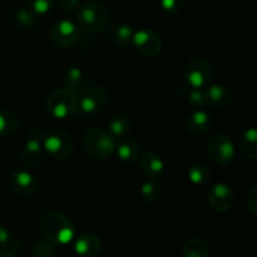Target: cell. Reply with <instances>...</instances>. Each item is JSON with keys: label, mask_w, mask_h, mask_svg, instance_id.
Here are the masks:
<instances>
[{"label": "cell", "mask_w": 257, "mask_h": 257, "mask_svg": "<svg viewBox=\"0 0 257 257\" xmlns=\"http://www.w3.org/2000/svg\"><path fill=\"white\" fill-rule=\"evenodd\" d=\"M40 227L45 237L52 243L58 245H67L72 242L75 235L74 225L70 218L64 213L55 211L48 212L43 217Z\"/></svg>", "instance_id": "1"}, {"label": "cell", "mask_w": 257, "mask_h": 257, "mask_svg": "<svg viewBox=\"0 0 257 257\" xmlns=\"http://www.w3.org/2000/svg\"><path fill=\"white\" fill-rule=\"evenodd\" d=\"M109 12L99 2H90L77 9V27L84 33L95 34L107 28Z\"/></svg>", "instance_id": "2"}, {"label": "cell", "mask_w": 257, "mask_h": 257, "mask_svg": "<svg viewBox=\"0 0 257 257\" xmlns=\"http://www.w3.org/2000/svg\"><path fill=\"white\" fill-rule=\"evenodd\" d=\"M117 141L102 128H90L85 132L83 143L88 155L97 160H105L114 153Z\"/></svg>", "instance_id": "3"}, {"label": "cell", "mask_w": 257, "mask_h": 257, "mask_svg": "<svg viewBox=\"0 0 257 257\" xmlns=\"http://www.w3.org/2000/svg\"><path fill=\"white\" fill-rule=\"evenodd\" d=\"M78 100L79 97L77 93L67 88H60L54 90L47 98L45 107L53 117L58 119H65L78 112Z\"/></svg>", "instance_id": "4"}, {"label": "cell", "mask_w": 257, "mask_h": 257, "mask_svg": "<svg viewBox=\"0 0 257 257\" xmlns=\"http://www.w3.org/2000/svg\"><path fill=\"white\" fill-rule=\"evenodd\" d=\"M43 148L55 160H65L73 152V141L65 131L53 128L43 133Z\"/></svg>", "instance_id": "5"}, {"label": "cell", "mask_w": 257, "mask_h": 257, "mask_svg": "<svg viewBox=\"0 0 257 257\" xmlns=\"http://www.w3.org/2000/svg\"><path fill=\"white\" fill-rule=\"evenodd\" d=\"M186 85L196 89H205L213 78V68L205 58H195L186 65L183 72Z\"/></svg>", "instance_id": "6"}, {"label": "cell", "mask_w": 257, "mask_h": 257, "mask_svg": "<svg viewBox=\"0 0 257 257\" xmlns=\"http://www.w3.org/2000/svg\"><path fill=\"white\" fill-rule=\"evenodd\" d=\"M207 153L211 160L220 166L228 165L233 160L236 153L235 143L231 137L225 133H216L208 140Z\"/></svg>", "instance_id": "7"}, {"label": "cell", "mask_w": 257, "mask_h": 257, "mask_svg": "<svg viewBox=\"0 0 257 257\" xmlns=\"http://www.w3.org/2000/svg\"><path fill=\"white\" fill-rule=\"evenodd\" d=\"M108 100H109V94L104 88L100 85H95V87L90 85L84 92H82V95L78 100V110L84 114H98L104 110Z\"/></svg>", "instance_id": "8"}, {"label": "cell", "mask_w": 257, "mask_h": 257, "mask_svg": "<svg viewBox=\"0 0 257 257\" xmlns=\"http://www.w3.org/2000/svg\"><path fill=\"white\" fill-rule=\"evenodd\" d=\"M132 45L143 57L153 58L162 50L163 43L160 34L151 29H140L133 33Z\"/></svg>", "instance_id": "9"}, {"label": "cell", "mask_w": 257, "mask_h": 257, "mask_svg": "<svg viewBox=\"0 0 257 257\" xmlns=\"http://www.w3.org/2000/svg\"><path fill=\"white\" fill-rule=\"evenodd\" d=\"M207 201L210 207L218 213L231 211L235 205V195L226 183H215L207 191Z\"/></svg>", "instance_id": "10"}, {"label": "cell", "mask_w": 257, "mask_h": 257, "mask_svg": "<svg viewBox=\"0 0 257 257\" xmlns=\"http://www.w3.org/2000/svg\"><path fill=\"white\" fill-rule=\"evenodd\" d=\"M43 133L39 128H33L22 151V162L25 167H35L42 160Z\"/></svg>", "instance_id": "11"}, {"label": "cell", "mask_w": 257, "mask_h": 257, "mask_svg": "<svg viewBox=\"0 0 257 257\" xmlns=\"http://www.w3.org/2000/svg\"><path fill=\"white\" fill-rule=\"evenodd\" d=\"M78 32L77 24L70 20H60L55 23L50 29V40L59 48H69L77 42Z\"/></svg>", "instance_id": "12"}, {"label": "cell", "mask_w": 257, "mask_h": 257, "mask_svg": "<svg viewBox=\"0 0 257 257\" xmlns=\"http://www.w3.org/2000/svg\"><path fill=\"white\" fill-rule=\"evenodd\" d=\"M206 104L215 109L227 108L232 102V92L223 84H208L203 89Z\"/></svg>", "instance_id": "13"}, {"label": "cell", "mask_w": 257, "mask_h": 257, "mask_svg": "<svg viewBox=\"0 0 257 257\" xmlns=\"http://www.w3.org/2000/svg\"><path fill=\"white\" fill-rule=\"evenodd\" d=\"M13 191L20 196H32L38 191V180L32 172L27 170L14 171L10 177Z\"/></svg>", "instance_id": "14"}, {"label": "cell", "mask_w": 257, "mask_h": 257, "mask_svg": "<svg viewBox=\"0 0 257 257\" xmlns=\"http://www.w3.org/2000/svg\"><path fill=\"white\" fill-rule=\"evenodd\" d=\"M63 84L67 89L78 93L84 92L90 87V79L87 73L78 67H69L63 73Z\"/></svg>", "instance_id": "15"}, {"label": "cell", "mask_w": 257, "mask_h": 257, "mask_svg": "<svg viewBox=\"0 0 257 257\" xmlns=\"http://www.w3.org/2000/svg\"><path fill=\"white\" fill-rule=\"evenodd\" d=\"M74 250L82 257H95L102 251V241L93 233H83L75 238Z\"/></svg>", "instance_id": "16"}, {"label": "cell", "mask_w": 257, "mask_h": 257, "mask_svg": "<svg viewBox=\"0 0 257 257\" xmlns=\"http://www.w3.org/2000/svg\"><path fill=\"white\" fill-rule=\"evenodd\" d=\"M212 118L207 112L202 109H196L186 119V130L195 136L207 133L212 128Z\"/></svg>", "instance_id": "17"}, {"label": "cell", "mask_w": 257, "mask_h": 257, "mask_svg": "<svg viewBox=\"0 0 257 257\" xmlns=\"http://www.w3.org/2000/svg\"><path fill=\"white\" fill-rule=\"evenodd\" d=\"M166 163L160 153L148 151L141 158V170L148 178H157L165 171Z\"/></svg>", "instance_id": "18"}, {"label": "cell", "mask_w": 257, "mask_h": 257, "mask_svg": "<svg viewBox=\"0 0 257 257\" xmlns=\"http://www.w3.org/2000/svg\"><path fill=\"white\" fill-rule=\"evenodd\" d=\"M115 155L125 163H133L140 158V145L132 138H120L115 142Z\"/></svg>", "instance_id": "19"}, {"label": "cell", "mask_w": 257, "mask_h": 257, "mask_svg": "<svg viewBox=\"0 0 257 257\" xmlns=\"http://www.w3.org/2000/svg\"><path fill=\"white\" fill-rule=\"evenodd\" d=\"M238 150L247 160H255L257 157V132L255 128H247L241 135L238 140Z\"/></svg>", "instance_id": "20"}, {"label": "cell", "mask_w": 257, "mask_h": 257, "mask_svg": "<svg viewBox=\"0 0 257 257\" xmlns=\"http://www.w3.org/2000/svg\"><path fill=\"white\" fill-rule=\"evenodd\" d=\"M131 127V120L130 118L125 117V115H115L112 117L108 122V128L107 132L114 138L115 141L120 140V138L127 137V135L130 133Z\"/></svg>", "instance_id": "21"}, {"label": "cell", "mask_w": 257, "mask_h": 257, "mask_svg": "<svg viewBox=\"0 0 257 257\" xmlns=\"http://www.w3.org/2000/svg\"><path fill=\"white\" fill-rule=\"evenodd\" d=\"M133 29L131 25L125 24V23H119L113 27L112 32H110V39L113 40L115 45L120 48H128L132 45V37H133Z\"/></svg>", "instance_id": "22"}, {"label": "cell", "mask_w": 257, "mask_h": 257, "mask_svg": "<svg viewBox=\"0 0 257 257\" xmlns=\"http://www.w3.org/2000/svg\"><path fill=\"white\" fill-rule=\"evenodd\" d=\"M187 176L193 185L205 186L211 181V171L203 163L196 162L188 167Z\"/></svg>", "instance_id": "23"}, {"label": "cell", "mask_w": 257, "mask_h": 257, "mask_svg": "<svg viewBox=\"0 0 257 257\" xmlns=\"http://www.w3.org/2000/svg\"><path fill=\"white\" fill-rule=\"evenodd\" d=\"M182 257H210L207 243L202 238H191L183 246Z\"/></svg>", "instance_id": "24"}, {"label": "cell", "mask_w": 257, "mask_h": 257, "mask_svg": "<svg viewBox=\"0 0 257 257\" xmlns=\"http://www.w3.org/2000/svg\"><path fill=\"white\" fill-rule=\"evenodd\" d=\"M180 93L182 98H185L186 103L193 109H201L203 105H206L203 89H196V88H191L188 85H183L181 87Z\"/></svg>", "instance_id": "25"}, {"label": "cell", "mask_w": 257, "mask_h": 257, "mask_svg": "<svg viewBox=\"0 0 257 257\" xmlns=\"http://www.w3.org/2000/svg\"><path fill=\"white\" fill-rule=\"evenodd\" d=\"M161 193H162V188L156 178H148L141 186V196L147 203L157 202L161 197Z\"/></svg>", "instance_id": "26"}, {"label": "cell", "mask_w": 257, "mask_h": 257, "mask_svg": "<svg viewBox=\"0 0 257 257\" xmlns=\"http://www.w3.org/2000/svg\"><path fill=\"white\" fill-rule=\"evenodd\" d=\"M13 19L18 27L23 28V29H33L38 25V15L30 12L29 9L25 8H19V9L14 10L13 14Z\"/></svg>", "instance_id": "27"}, {"label": "cell", "mask_w": 257, "mask_h": 257, "mask_svg": "<svg viewBox=\"0 0 257 257\" xmlns=\"http://www.w3.org/2000/svg\"><path fill=\"white\" fill-rule=\"evenodd\" d=\"M19 125L17 114L10 109H0V136H10Z\"/></svg>", "instance_id": "28"}, {"label": "cell", "mask_w": 257, "mask_h": 257, "mask_svg": "<svg viewBox=\"0 0 257 257\" xmlns=\"http://www.w3.org/2000/svg\"><path fill=\"white\" fill-rule=\"evenodd\" d=\"M19 248L20 242L18 241V238L13 235L12 231L0 226V250H8L14 252L15 250H19Z\"/></svg>", "instance_id": "29"}, {"label": "cell", "mask_w": 257, "mask_h": 257, "mask_svg": "<svg viewBox=\"0 0 257 257\" xmlns=\"http://www.w3.org/2000/svg\"><path fill=\"white\" fill-rule=\"evenodd\" d=\"M54 0H27V8L35 15L47 14L52 9Z\"/></svg>", "instance_id": "30"}, {"label": "cell", "mask_w": 257, "mask_h": 257, "mask_svg": "<svg viewBox=\"0 0 257 257\" xmlns=\"http://www.w3.org/2000/svg\"><path fill=\"white\" fill-rule=\"evenodd\" d=\"M54 253V246L49 242L39 241L33 247V256L35 257H52Z\"/></svg>", "instance_id": "31"}, {"label": "cell", "mask_w": 257, "mask_h": 257, "mask_svg": "<svg viewBox=\"0 0 257 257\" xmlns=\"http://www.w3.org/2000/svg\"><path fill=\"white\" fill-rule=\"evenodd\" d=\"M186 0H161L162 9L168 14H176L185 7Z\"/></svg>", "instance_id": "32"}, {"label": "cell", "mask_w": 257, "mask_h": 257, "mask_svg": "<svg viewBox=\"0 0 257 257\" xmlns=\"http://www.w3.org/2000/svg\"><path fill=\"white\" fill-rule=\"evenodd\" d=\"M246 203H247L248 210L251 211L252 215H256L257 213V187L256 185H253L251 187L250 192L247 193V200H246Z\"/></svg>", "instance_id": "33"}, {"label": "cell", "mask_w": 257, "mask_h": 257, "mask_svg": "<svg viewBox=\"0 0 257 257\" xmlns=\"http://www.w3.org/2000/svg\"><path fill=\"white\" fill-rule=\"evenodd\" d=\"M57 4L60 9L72 13L79 8L80 0H57Z\"/></svg>", "instance_id": "34"}, {"label": "cell", "mask_w": 257, "mask_h": 257, "mask_svg": "<svg viewBox=\"0 0 257 257\" xmlns=\"http://www.w3.org/2000/svg\"><path fill=\"white\" fill-rule=\"evenodd\" d=\"M0 257H15L13 251L8 250H0Z\"/></svg>", "instance_id": "35"}, {"label": "cell", "mask_w": 257, "mask_h": 257, "mask_svg": "<svg viewBox=\"0 0 257 257\" xmlns=\"http://www.w3.org/2000/svg\"><path fill=\"white\" fill-rule=\"evenodd\" d=\"M30 257H35V256H33V255H32V256H30Z\"/></svg>", "instance_id": "36"}]
</instances>
